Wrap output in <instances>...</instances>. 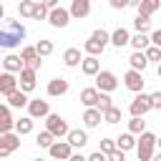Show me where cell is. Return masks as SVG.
<instances>
[{
  "instance_id": "obj_7",
  "label": "cell",
  "mask_w": 161,
  "mask_h": 161,
  "mask_svg": "<svg viewBox=\"0 0 161 161\" xmlns=\"http://www.w3.org/2000/svg\"><path fill=\"white\" fill-rule=\"evenodd\" d=\"M28 116L35 121V118H48L50 116V106L48 101H40V98H33L30 106H28Z\"/></svg>"
},
{
  "instance_id": "obj_35",
  "label": "cell",
  "mask_w": 161,
  "mask_h": 161,
  "mask_svg": "<svg viewBox=\"0 0 161 161\" xmlns=\"http://www.w3.org/2000/svg\"><path fill=\"white\" fill-rule=\"evenodd\" d=\"M20 58H23V63H30V60H35V58H40V55H38L35 45H25V48L20 50Z\"/></svg>"
},
{
  "instance_id": "obj_39",
  "label": "cell",
  "mask_w": 161,
  "mask_h": 161,
  "mask_svg": "<svg viewBox=\"0 0 161 161\" xmlns=\"http://www.w3.org/2000/svg\"><path fill=\"white\" fill-rule=\"evenodd\" d=\"M108 108H113L111 96H108V93H101V98H98V111H101V113H106Z\"/></svg>"
},
{
  "instance_id": "obj_19",
  "label": "cell",
  "mask_w": 161,
  "mask_h": 161,
  "mask_svg": "<svg viewBox=\"0 0 161 161\" xmlns=\"http://www.w3.org/2000/svg\"><path fill=\"white\" fill-rule=\"evenodd\" d=\"M68 143H70L73 148H83V146L88 143L86 131H83V128H70V133H68Z\"/></svg>"
},
{
  "instance_id": "obj_22",
  "label": "cell",
  "mask_w": 161,
  "mask_h": 161,
  "mask_svg": "<svg viewBox=\"0 0 161 161\" xmlns=\"http://www.w3.org/2000/svg\"><path fill=\"white\" fill-rule=\"evenodd\" d=\"M111 43H113L116 48H123V45H128V43H131V35H128V30H126V28H116V30L111 33Z\"/></svg>"
},
{
  "instance_id": "obj_33",
  "label": "cell",
  "mask_w": 161,
  "mask_h": 161,
  "mask_svg": "<svg viewBox=\"0 0 161 161\" xmlns=\"http://www.w3.org/2000/svg\"><path fill=\"white\" fill-rule=\"evenodd\" d=\"M53 48H55L53 40H38V43H35V50H38L40 58H48V55L53 53Z\"/></svg>"
},
{
  "instance_id": "obj_38",
  "label": "cell",
  "mask_w": 161,
  "mask_h": 161,
  "mask_svg": "<svg viewBox=\"0 0 161 161\" xmlns=\"http://www.w3.org/2000/svg\"><path fill=\"white\" fill-rule=\"evenodd\" d=\"M50 18V10L45 8V3H38V8H35V18L33 20H48Z\"/></svg>"
},
{
  "instance_id": "obj_50",
  "label": "cell",
  "mask_w": 161,
  "mask_h": 161,
  "mask_svg": "<svg viewBox=\"0 0 161 161\" xmlns=\"http://www.w3.org/2000/svg\"><path fill=\"white\" fill-rule=\"evenodd\" d=\"M158 78H161V63H158Z\"/></svg>"
},
{
  "instance_id": "obj_40",
  "label": "cell",
  "mask_w": 161,
  "mask_h": 161,
  "mask_svg": "<svg viewBox=\"0 0 161 161\" xmlns=\"http://www.w3.org/2000/svg\"><path fill=\"white\" fill-rule=\"evenodd\" d=\"M146 58H148V60H158V63H161V48L151 45V48L146 50Z\"/></svg>"
},
{
  "instance_id": "obj_9",
  "label": "cell",
  "mask_w": 161,
  "mask_h": 161,
  "mask_svg": "<svg viewBox=\"0 0 161 161\" xmlns=\"http://www.w3.org/2000/svg\"><path fill=\"white\" fill-rule=\"evenodd\" d=\"M53 158H60V161H70V156H73V146L68 143V141H55L53 146H50V151H48Z\"/></svg>"
},
{
  "instance_id": "obj_31",
  "label": "cell",
  "mask_w": 161,
  "mask_h": 161,
  "mask_svg": "<svg viewBox=\"0 0 161 161\" xmlns=\"http://www.w3.org/2000/svg\"><path fill=\"white\" fill-rule=\"evenodd\" d=\"M133 28H136V33L146 35V33H148V28H151V18H146V15H136V20H133Z\"/></svg>"
},
{
  "instance_id": "obj_51",
  "label": "cell",
  "mask_w": 161,
  "mask_h": 161,
  "mask_svg": "<svg viewBox=\"0 0 161 161\" xmlns=\"http://www.w3.org/2000/svg\"><path fill=\"white\" fill-rule=\"evenodd\" d=\"M33 161H45V158H33Z\"/></svg>"
},
{
  "instance_id": "obj_48",
  "label": "cell",
  "mask_w": 161,
  "mask_h": 161,
  "mask_svg": "<svg viewBox=\"0 0 161 161\" xmlns=\"http://www.w3.org/2000/svg\"><path fill=\"white\" fill-rule=\"evenodd\" d=\"M153 161H161V151H158V153H156V156H153Z\"/></svg>"
},
{
  "instance_id": "obj_36",
  "label": "cell",
  "mask_w": 161,
  "mask_h": 161,
  "mask_svg": "<svg viewBox=\"0 0 161 161\" xmlns=\"http://www.w3.org/2000/svg\"><path fill=\"white\" fill-rule=\"evenodd\" d=\"M103 121H106V123H111V126H113V123H118V121H121V108H116V106H113V108H108V111L103 113Z\"/></svg>"
},
{
  "instance_id": "obj_15",
  "label": "cell",
  "mask_w": 161,
  "mask_h": 161,
  "mask_svg": "<svg viewBox=\"0 0 161 161\" xmlns=\"http://www.w3.org/2000/svg\"><path fill=\"white\" fill-rule=\"evenodd\" d=\"M68 93V80L65 78H50L48 80V96H65Z\"/></svg>"
},
{
  "instance_id": "obj_24",
  "label": "cell",
  "mask_w": 161,
  "mask_h": 161,
  "mask_svg": "<svg viewBox=\"0 0 161 161\" xmlns=\"http://www.w3.org/2000/svg\"><path fill=\"white\" fill-rule=\"evenodd\" d=\"M158 8H161V0H141V3H138V15L151 18Z\"/></svg>"
},
{
  "instance_id": "obj_27",
  "label": "cell",
  "mask_w": 161,
  "mask_h": 161,
  "mask_svg": "<svg viewBox=\"0 0 161 161\" xmlns=\"http://www.w3.org/2000/svg\"><path fill=\"white\" fill-rule=\"evenodd\" d=\"M8 106H10V108H23V106H30V98H28V93L15 91V93L8 98Z\"/></svg>"
},
{
  "instance_id": "obj_47",
  "label": "cell",
  "mask_w": 161,
  "mask_h": 161,
  "mask_svg": "<svg viewBox=\"0 0 161 161\" xmlns=\"http://www.w3.org/2000/svg\"><path fill=\"white\" fill-rule=\"evenodd\" d=\"M70 161H88V158H86V156H80V153H73V156H70Z\"/></svg>"
},
{
  "instance_id": "obj_28",
  "label": "cell",
  "mask_w": 161,
  "mask_h": 161,
  "mask_svg": "<svg viewBox=\"0 0 161 161\" xmlns=\"http://www.w3.org/2000/svg\"><path fill=\"white\" fill-rule=\"evenodd\" d=\"M30 131H33V118H30V116L18 118V123H15V133H18V136H28Z\"/></svg>"
},
{
  "instance_id": "obj_2",
  "label": "cell",
  "mask_w": 161,
  "mask_h": 161,
  "mask_svg": "<svg viewBox=\"0 0 161 161\" xmlns=\"http://www.w3.org/2000/svg\"><path fill=\"white\" fill-rule=\"evenodd\" d=\"M156 136L151 133V131H146V133H141V138H138V146H136V153H138V161H153V148H156Z\"/></svg>"
},
{
  "instance_id": "obj_46",
  "label": "cell",
  "mask_w": 161,
  "mask_h": 161,
  "mask_svg": "<svg viewBox=\"0 0 161 161\" xmlns=\"http://www.w3.org/2000/svg\"><path fill=\"white\" fill-rule=\"evenodd\" d=\"M40 63H43V60H40V58H35V60L25 63V68H30V70H38V68H40Z\"/></svg>"
},
{
  "instance_id": "obj_3",
  "label": "cell",
  "mask_w": 161,
  "mask_h": 161,
  "mask_svg": "<svg viewBox=\"0 0 161 161\" xmlns=\"http://www.w3.org/2000/svg\"><path fill=\"white\" fill-rule=\"evenodd\" d=\"M45 131L48 133H53L55 138H68V133H70V128H68V123H65V118L63 116H58V113H50L48 118H45Z\"/></svg>"
},
{
  "instance_id": "obj_25",
  "label": "cell",
  "mask_w": 161,
  "mask_h": 161,
  "mask_svg": "<svg viewBox=\"0 0 161 161\" xmlns=\"http://www.w3.org/2000/svg\"><path fill=\"white\" fill-rule=\"evenodd\" d=\"M63 63H65L68 68H75V65H80V63H83V58H80V50H78V48H68V50L63 53Z\"/></svg>"
},
{
  "instance_id": "obj_42",
  "label": "cell",
  "mask_w": 161,
  "mask_h": 161,
  "mask_svg": "<svg viewBox=\"0 0 161 161\" xmlns=\"http://www.w3.org/2000/svg\"><path fill=\"white\" fill-rule=\"evenodd\" d=\"M151 45H156V48H161V28L151 33Z\"/></svg>"
},
{
  "instance_id": "obj_12",
  "label": "cell",
  "mask_w": 161,
  "mask_h": 161,
  "mask_svg": "<svg viewBox=\"0 0 161 161\" xmlns=\"http://www.w3.org/2000/svg\"><path fill=\"white\" fill-rule=\"evenodd\" d=\"M3 65H5V73H23V68H25L23 58L15 55V53H8V55L3 58Z\"/></svg>"
},
{
  "instance_id": "obj_17",
  "label": "cell",
  "mask_w": 161,
  "mask_h": 161,
  "mask_svg": "<svg viewBox=\"0 0 161 161\" xmlns=\"http://www.w3.org/2000/svg\"><path fill=\"white\" fill-rule=\"evenodd\" d=\"M33 88H35V70L23 68V73H20V91L23 93H30Z\"/></svg>"
},
{
  "instance_id": "obj_41",
  "label": "cell",
  "mask_w": 161,
  "mask_h": 161,
  "mask_svg": "<svg viewBox=\"0 0 161 161\" xmlns=\"http://www.w3.org/2000/svg\"><path fill=\"white\" fill-rule=\"evenodd\" d=\"M151 106L161 111V91H156V93H151Z\"/></svg>"
},
{
  "instance_id": "obj_8",
  "label": "cell",
  "mask_w": 161,
  "mask_h": 161,
  "mask_svg": "<svg viewBox=\"0 0 161 161\" xmlns=\"http://www.w3.org/2000/svg\"><path fill=\"white\" fill-rule=\"evenodd\" d=\"M18 86H20V80H18L13 73H3V75H0V93H3L5 98H10L15 91H20Z\"/></svg>"
},
{
  "instance_id": "obj_32",
  "label": "cell",
  "mask_w": 161,
  "mask_h": 161,
  "mask_svg": "<svg viewBox=\"0 0 161 161\" xmlns=\"http://www.w3.org/2000/svg\"><path fill=\"white\" fill-rule=\"evenodd\" d=\"M35 143H38L40 148H48V151H50V146L55 143V136H53V133H48V131H43V133H38V136H35Z\"/></svg>"
},
{
  "instance_id": "obj_44",
  "label": "cell",
  "mask_w": 161,
  "mask_h": 161,
  "mask_svg": "<svg viewBox=\"0 0 161 161\" xmlns=\"http://www.w3.org/2000/svg\"><path fill=\"white\" fill-rule=\"evenodd\" d=\"M88 161H108V156H106V153H101V151H96V153H91V156H88Z\"/></svg>"
},
{
  "instance_id": "obj_34",
  "label": "cell",
  "mask_w": 161,
  "mask_h": 161,
  "mask_svg": "<svg viewBox=\"0 0 161 161\" xmlns=\"http://www.w3.org/2000/svg\"><path fill=\"white\" fill-rule=\"evenodd\" d=\"M128 133H133V136H136V133H138V136L146 133V121H143V118H131V121H128Z\"/></svg>"
},
{
  "instance_id": "obj_11",
  "label": "cell",
  "mask_w": 161,
  "mask_h": 161,
  "mask_svg": "<svg viewBox=\"0 0 161 161\" xmlns=\"http://www.w3.org/2000/svg\"><path fill=\"white\" fill-rule=\"evenodd\" d=\"M48 23H50L53 28H65V25L70 23V10H65V8L53 10V13H50V18H48Z\"/></svg>"
},
{
  "instance_id": "obj_29",
  "label": "cell",
  "mask_w": 161,
  "mask_h": 161,
  "mask_svg": "<svg viewBox=\"0 0 161 161\" xmlns=\"http://www.w3.org/2000/svg\"><path fill=\"white\" fill-rule=\"evenodd\" d=\"M131 45H133V50H148V48H151V38L136 33V35L131 38Z\"/></svg>"
},
{
  "instance_id": "obj_6",
  "label": "cell",
  "mask_w": 161,
  "mask_h": 161,
  "mask_svg": "<svg viewBox=\"0 0 161 161\" xmlns=\"http://www.w3.org/2000/svg\"><path fill=\"white\" fill-rule=\"evenodd\" d=\"M15 148H20V136L18 133H3L0 136V156L8 158Z\"/></svg>"
},
{
  "instance_id": "obj_45",
  "label": "cell",
  "mask_w": 161,
  "mask_h": 161,
  "mask_svg": "<svg viewBox=\"0 0 161 161\" xmlns=\"http://www.w3.org/2000/svg\"><path fill=\"white\" fill-rule=\"evenodd\" d=\"M126 5H128L126 0H111V8H113V10H123Z\"/></svg>"
},
{
  "instance_id": "obj_4",
  "label": "cell",
  "mask_w": 161,
  "mask_h": 161,
  "mask_svg": "<svg viewBox=\"0 0 161 161\" xmlns=\"http://www.w3.org/2000/svg\"><path fill=\"white\" fill-rule=\"evenodd\" d=\"M151 108H153V106H151V96H146V93H138V96L131 101V106H128V111H131L133 118H143Z\"/></svg>"
},
{
  "instance_id": "obj_1",
  "label": "cell",
  "mask_w": 161,
  "mask_h": 161,
  "mask_svg": "<svg viewBox=\"0 0 161 161\" xmlns=\"http://www.w3.org/2000/svg\"><path fill=\"white\" fill-rule=\"evenodd\" d=\"M25 38V28L18 20H5L0 28V45L3 48H15L20 40Z\"/></svg>"
},
{
  "instance_id": "obj_37",
  "label": "cell",
  "mask_w": 161,
  "mask_h": 161,
  "mask_svg": "<svg viewBox=\"0 0 161 161\" xmlns=\"http://www.w3.org/2000/svg\"><path fill=\"white\" fill-rule=\"evenodd\" d=\"M98 151H101V153H106V156H111L113 151H118V148H116V138H103Z\"/></svg>"
},
{
  "instance_id": "obj_23",
  "label": "cell",
  "mask_w": 161,
  "mask_h": 161,
  "mask_svg": "<svg viewBox=\"0 0 161 161\" xmlns=\"http://www.w3.org/2000/svg\"><path fill=\"white\" fill-rule=\"evenodd\" d=\"M136 146H138V143H136L133 133H121V136L116 138V148H118V151H123V153H126V151H131V148H136Z\"/></svg>"
},
{
  "instance_id": "obj_26",
  "label": "cell",
  "mask_w": 161,
  "mask_h": 161,
  "mask_svg": "<svg viewBox=\"0 0 161 161\" xmlns=\"http://www.w3.org/2000/svg\"><path fill=\"white\" fill-rule=\"evenodd\" d=\"M83 50H86L88 55H93V58H98V53H103V50H106V45H103L101 40H96V38H88V40L83 43Z\"/></svg>"
},
{
  "instance_id": "obj_43",
  "label": "cell",
  "mask_w": 161,
  "mask_h": 161,
  "mask_svg": "<svg viewBox=\"0 0 161 161\" xmlns=\"http://www.w3.org/2000/svg\"><path fill=\"white\" fill-rule=\"evenodd\" d=\"M108 161H126V153H123V151H113V153L108 156Z\"/></svg>"
},
{
  "instance_id": "obj_5",
  "label": "cell",
  "mask_w": 161,
  "mask_h": 161,
  "mask_svg": "<svg viewBox=\"0 0 161 161\" xmlns=\"http://www.w3.org/2000/svg\"><path fill=\"white\" fill-rule=\"evenodd\" d=\"M96 88H98L101 93H111V91L118 88V78H116L111 70H101V73L96 75Z\"/></svg>"
},
{
  "instance_id": "obj_49",
  "label": "cell",
  "mask_w": 161,
  "mask_h": 161,
  "mask_svg": "<svg viewBox=\"0 0 161 161\" xmlns=\"http://www.w3.org/2000/svg\"><path fill=\"white\" fill-rule=\"evenodd\" d=\"M156 146H158V151H161V138H158V141H156Z\"/></svg>"
},
{
  "instance_id": "obj_20",
  "label": "cell",
  "mask_w": 161,
  "mask_h": 161,
  "mask_svg": "<svg viewBox=\"0 0 161 161\" xmlns=\"http://www.w3.org/2000/svg\"><path fill=\"white\" fill-rule=\"evenodd\" d=\"M88 13H91V0H73L70 18H86Z\"/></svg>"
},
{
  "instance_id": "obj_14",
  "label": "cell",
  "mask_w": 161,
  "mask_h": 161,
  "mask_svg": "<svg viewBox=\"0 0 161 161\" xmlns=\"http://www.w3.org/2000/svg\"><path fill=\"white\" fill-rule=\"evenodd\" d=\"M98 98H101V91L98 88H83L80 91V103L86 108H98Z\"/></svg>"
},
{
  "instance_id": "obj_30",
  "label": "cell",
  "mask_w": 161,
  "mask_h": 161,
  "mask_svg": "<svg viewBox=\"0 0 161 161\" xmlns=\"http://www.w3.org/2000/svg\"><path fill=\"white\" fill-rule=\"evenodd\" d=\"M35 8H38L35 0H23V3L18 5V10H20L23 18H35Z\"/></svg>"
},
{
  "instance_id": "obj_16",
  "label": "cell",
  "mask_w": 161,
  "mask_h": 161,
  "mask_svg": "<svg viewBox=\"0 0 161 161\" xmlns=\"http://www.w3.org/2000/svg\"><path fill=\"white\" fill-rule=\"evenodd\" d=\"M128 63H131V70H138V73H143V70H146V65H148L146 50H133V55L128 58Z\"/></svg>"
},
{
  "instance_id": "obj_13",
  "label": "cell",
  "mask_w": 161,
  "mask_h": 161,
  "mask_svg": "<svg viewBox=\"0 0 161 161\" xmlns=\"http://www.w3.org/2000/svg\"><path fill=\"white\" fill-rule=\"evenodd\" d=\"M15 123H18V121H13V116H10V106L5 103V106L0 108V136H3V133H13Z\"/></svg>"
},
{
  "instance_id": "obj_10",
  "label": "cell",
  "mask_w": 161,
  "mask_h": 161,
  "mask_svg": "<svg viewBox=\"0 0 161 161\" xmlns=\"http://www.w3.org/2000/svg\"><path fill=\"white\" fill-rule=\"evenodd\" d=\"M123 83H126V88L128 91H133V93H143V75L138 73V70H128L126 75H123Z\"/></svg>"
},
{
  "instance_id": "obj_18",
  "label": "cell",
  "mask_w": 161,
  "mask_h": 161,
  "mask_svg": "<svg viewBox=\"0 0 161 161\" xmlns=\"http://www.w3.org/2000/svg\"><path fill=\"white\" fill-rule=\"evenodd\" d=\"M101 121H103V113L98 108H86V113H83L86 128H96V126H101Z\"/></svg>"
},
{
  "instance_id": "obj_21",
  "label": "cell",
  "mask_w": 161,
  "mask_h": 161,
  "mask_svg": "<svg viewBox=\"0 0 161 161\" xmlns=\"http://www.w3.org/2000/svg\"><path fill=\"white\" fill-rule=\"evenodd\" d=\"M80 70H83L86 75H98V73H101V63H98V58L86 55V58H83V63H80Z\"/></svg>"
}]
</instances>
